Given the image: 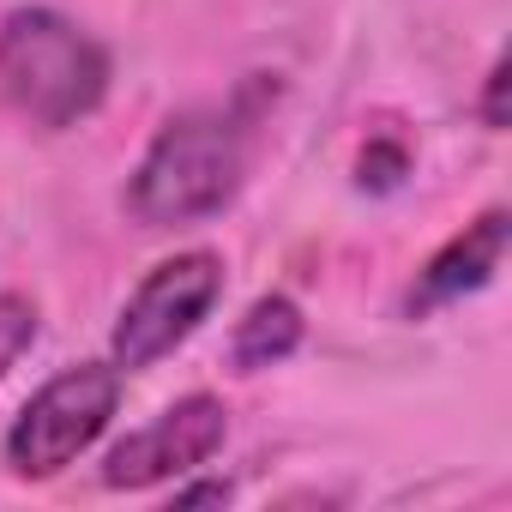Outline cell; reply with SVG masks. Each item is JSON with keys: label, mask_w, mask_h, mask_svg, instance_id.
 <instances>
[{"label": "cell", "mask_w": 512, "mask_h": 512, "mask_svg": "<svg viewBox=\"0 0 512 512\" xmlns=\"http://www.w3.org/2000/svg\"><path fill=\"white\" fill-rule=\"evenodd\" d=\"M500 91H506V61L488 67V91H482V121H488V127H506V103H500Z\"/></svg>", "instance_id": "cell-10"}, {"label": "cell", "mask_w": 512, "mask_h": 512, "mask_svg": "<svg viewBox=\"0 0 512 512\" xmlns=\"http://www.w3.org/2000/svg\"><path fill=\"white\" fill-rule=\"evenodd\" d=\"M223 434H229L223 398L193 392V398L169 404L151 428L127 434V440L103 458V482H109V488H157V482H169V476L199 470V464L223 446Z\"/></svg>", "instance_id": "cell-5"}, {"label": "cell", "mask_w": 512, "mask_h": 512, "mask_svg": "<svg viewBox=\"0 0 512 512\" xmlns=\"http://www.w3.org/2000/svg\"><path fill=\"white\" fill-rule=\"evenodd\" d=\"M229 500V482H193V488H175V506H223Z\"/></svg>", "instance_id": "cell-11"}, {"label": "cell", "mask_w": 512, "mask_h": 512, "mask_svg": "<svg viewBox=\"0 0 512 512\" xmlns=\"http://www.w3.org/2000/svg\"><path fill=\"white\" fill-rule=\"evenodd\" d=\"M241 187V133L229 115H211V109H187L175 115L133 187H127V211L145 223V229H181V223H199V217H217Z\"/></svg>", "instance_id": "cell-2"}, {"label": "cell", "mask_w": 512, "mask_h": 512, "mask_svg": "<svg viewBox=\"0 0 512 512\" xmlns=\"http://www.w3.org/2000/svg\"><path fill=\"white\" fill-rule=\"evenodd\" d=\"M223 296V260L205 247L193 253H175V260H163L121 308L115 320V368L121 374H139L151 362H163L175 344L193 338V326L217 308Z\"/></svg>", "instance_id": "cell-4"}, {"label": "cell", "mask_w": 512, "mask_h": 512, "mask_svg": "<svg viewBox=\"0 0 512 512\" xmlns=\"http://www.w3.org/2000/svg\"><path fill=\"white\" fill-rule=\"evenodd\" d=\"M0 85L37 127H79L109 91V55L55 7H19L0 25Z\"/></svg>", "instance_id": "cell-1"}, {"label": "cell", "mask_w": 512, "mask_h": 512, "mask_svg": "<svg viewBox=\"0 0 512 512\" xmlns=\"http://www.w3.org/2000/svg\"><path fill=\"white\" fill-rule=\"evenodd\" d=\"M404 175H410V151H404V145H392V139H374V145L362 151V187H374V193H392Z\"/></svg>", "instance_id": "cell-9"}, {"label": "cell", "mask_w": 512, "mask_h": 512, "mask_svg": "<svg viewBox=\"0 0 512 512\" xmlns=\"http://www.w3.org/2000/svg\"><path fill=\"white\" fill-rule=\"evenodd\" d=\"M37 344V302L31 296H0V380L13 374V362Z\"/></svg>", "instance_id": "cell-8"}, {"label": "cell", "mask_w": 512, "mask_h": 512, "mask_svg": "<svg viewBox=\"0 0 512 512\" xmlns=\"http://www.w3.org/2000/svg\"><path fill=\"white\" fill-rule=\"evenodd\" d=\"M121 404V368L115 362H79V368H61L13 422L7 434V464L31 482L67 470L115 416Z\"/></svg>", "instance_id": "cell-3"}, {"label": "cell", "mask_w": 512, "mask_h": 512, "mask_svg": "<svg viewBox=\"0 0 512 512\" xmlns=\"http://www.w3.org/2000/svg\"><path fill=\"white\" fill-rule=\"evenodd\" d=\"M302 344V308L290 296H260L241 320H235V338H229V362L241 374H260L284 356H296Z\"/></svg>", "instance_id": "cell-7"}, {"label": "cell", "mask_w": 512, "mask_h": 512, "mask_svg": "<svg viewBox=\"0 0 512 512\" xmlns=\"http://www.w3.org/2000/svg\"><path fill=\"white\" fill-rule=\"evenodd\" d=\"M500 253H506V211H482L464 235H452L434 260L422 266V278H416V290H410L404 308L410 314H434V308L482 290L500 272Z\"/></svg>", "instance_id": "cell-6"}]
</instances>
